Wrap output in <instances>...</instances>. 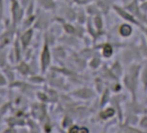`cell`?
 <instances>
[{"label":"cell","mask_w":147,"mask_h":133,"mask_svg":"<svg viewBox=\"0 0 147 133\" xmlns=\"http://www.w3.org/2000/svg\"><path fill=\"white\" fill-rule=\"evenodd\" d=\"M113 115H114V110H113V109H108V110H106L105 112H103V113L101 114V116H102L103 119L109 118V117H111V116H113Z\"/></svg>","instance_id":"obj_3"},{"label":"cell","mask_w":147,"mask_h":133,"mask_svg":"<svg viewBox=\"0 0 147 133\" xmlns=\"http://www.w3.org/2000/svg\"><path fill=\"white\" fill-rule=\"evenodd\" d=\"M96 23L97 28H101V26H102V21H101V18L100 17H96Z\"/></svg>","instance_id":"obj_5"},{"label":"cell","mask_w":147,"mask_h":133,"mask_svg":"<svg viewBox=\"0 0 147 133\" xmlns=\"http://www.w3.org/2000/svg\"><path fill=\"white\" fill-rule=\"evenodd\" d=\"M113 51H112V48L109 46V45H106L105 48H104V50H103V54L105 56L107 57H109L111 55H112Z\"/></svg>","instance_id":"obj_4"},{"label":"cell","mask_w":147,"mask_h":133,"mask_svg":"<svg viewBox=\"0 0 147 133\" xmlns=\"http://www.w3.org/2000/svg\"><path fill=\"white\" fill-rule=\"evenodd\" d=\"M115 9H116V10L119 12V14L122 16V17H124L125 19H127V20H128V21H131V22H134V23H136V21L134 20V16H131V15H129L127 12H126V11H124L123 10H121V8H118V7H115Z\"/></svg>","instance_id":"obj_1"},{"label":"cell","mask_w":147,"mask_h":133,"mask_svg":"<svg viewBox=\"0 0 147 133\" xmlns=\"http://www.w3.org/2000/svg\"><path fill=\"white\" fill-rule=\"evenodd\" d=\"M141 125L144 127H147V118H144L143 119V120L141 121Z\"/></svg>","instance_id":"obj_6"},{"label":"cell","mask_w":147,"mask_h":133,"mask_svg":"<svg viewBox=\"0 0 147 133\" xmlns=\"http://www.w3.org/2000/svg\"><path fill=\"white\" fill-rule=\"evenodd\" d=\"M120 32H121V34L122 35H124V36H127V35H129L131 34V32H132V29H131V27H130L129 25L124 24V25H122V26L121 27V29H120Z\"/></svg>","instance_id":"obj_2"}]
</instances>
